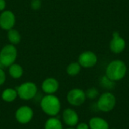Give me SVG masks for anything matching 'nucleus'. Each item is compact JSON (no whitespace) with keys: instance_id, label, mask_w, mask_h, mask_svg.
I'll list each match as a JSON object with an SVG mask.
<instances>
[{"instance_id":"obj_8","label":"nucleus","mask_w":129,"mask_h":129,"mask_svg":"<svg viewBox=\"0 0 129 129\" xmlns=\"http://www.w3.org/2000/svg\"><path fill=\"white\" fill-rule=\"evenodd\" d=\"M78 63L82 67L84 68L94 67L98 63V56L93 51H84L79 56Z\"/></svg>"},{"instance_id":"obj_22","label":"nucleus","mask_w":129,"mask_h":129,"mask_svg":"<svg viewBox=\"0 0 129 129\" xmlns=\"http://www.w3.org/2000/svg\"><path fill=\"white\" fill-rule=\"evenodd\" d=\"M5 79H6L5 73V71L2 70V68L0 67V86L2 85L5 83Z\"/></svg>"},{"instance_id":"obj_20","label":"nucleus","mask_w":129,"mask_h":129,"mask_svg":"<svg viewBox=\"0 0 129 129\" xmlns=\"http://www.w3.org/2000/svg\"><path fill=\"white\" fill-rule=\"evenodd\" d=\"M85 92L86 98H88V99H91V100L96 99L99 96V91H98V88H96L94 87H91V88H88Z\"/></svg>"},{"instance_id":"obj_23","label":"nucleus","mask_w":129,"mask_h":129,"mask_svg":"<svg viewBox=\"0 0 129 129\" xmlns=\"http://www.w3.org/2000/svg\"><path fill=\"white\" fill-rule=\"evenodd\" d=\"M76 129H90L89 128V125L88 123L86 122H79L76 125Z\"/></svg>"},{"instance_id":"obj_7","label":"nucleus","mask_w":129,"mask_h":129,"mask_svg":"<svg viewBox=\"0 0 129 129\" xmlns=\"http://www.w3.org/2000/svg\"><path fill=\"white\" fill-rule=\"evenodd\" d=\"M33 109L26 105L20 107L15 112V119L17 122L20 124L26 125L30 122L33 118Z\"/></svg>"},{"instance_id":"obj_12","label":"nucleus","mask_w":129,"mask_h":129,"mask_svg":"<svg viewBox=\"0 0 129 129\" xmlns=\"http://www.w3.org/2000/svg\"><path fill=\"white\" fill-rule=\"evenodd\" d=\"M59 82L52 77L45 79L42 83V90L46 94H54L59 89Z\"/></svg>"},{"instance_id":"obj_27","label":"nucleus","mask_w":129,"mask_h":129,"mask_svg":"<svg viewBox=\"0 0 129 129\" xmlns=\"http://www.w3.org/2000/svg\"><path fill=\"white\" fill-rule=\"evenodd\" d=\"M109 129H116V128H109Z\"/></svg>"},{"instance_id":"obj_9","label":"nucleus","mask_w":129,"mask_h":129,"mask_svg":"<svg viewBox=\"0 0 129 129\" xmlns=\"http://www.w3.org/2000/svg\"><path fill=\"white\" fill-rule=\"evenodd\" d=\"M16 22L14 14L9 10H4L0 14V27L4 30L13 29Z\"/></svg>"},{"instance_id":"obj_26","label":"nucleus","mask_w":129,"mask_h":129,"mask_svg":"<svg viewBox=\"0 0 129 129\" xmlns=\"http://www.w3.org/2000/svg\"><path fill=\"white\" fill-rule=\"evenodd\" d=\"M67 129H75V128H71V127H70V128H67Z\"/></svg>"},{"instance_id":"obj_14","label":"nucleus","mask_w":129,"mask_h":129,"mask_svg":"<svg viewBox=\"0 0 129 129\" xmlns=\"http://www.w3.org/2000/svg\"><path fill=\"white\" fill-rule=\"evenodd\" d=\"M17 97L18 95H17V90L11 88L5 89L2 93V99L7 103H11L14 101Z\"/></svg>"},{"instance_id":"obj_11","label":"nucleus","mask_w":129,"mask_h":129,"mask_svg":"<svg viewBox=\"0 0 129 129\" xmlns=\"http://www.w3.org/2000/svg\"><path fill=\"white\" fill-rule=\"evenodd\" d=\"M62 117H63V122L71 128L76 126V125L79 123V115L76 112V110H74L72 108L65 109L63 112Z\"/></svg>"},{"instance_id":"obj_2","label":"nucleus","mask_w":129,"mask_h":129,"mask_svg":"<svg viewBox=\"0 0 129 129\" xmlns=\"http://www.w3.org/2000/svg\"><path fill=\"white\" fill-rule=\"evenodd\" d=\"M127 73V66L121 60L111 61L106 68V76L114 82H118L125 78Z\"/></svg>"},{"instance_id":"obj_21","label":"nucleus","mask_w":129,"mask_h":129,"mask_svg":"<svg viewBox=\"0 0 129 129\" xmlns=\"http://www.w3.org/2000/svg\"><path fill=\"white\" fill-rule=\"evenodd\" d=\"M30 5L33 10H38L42 6V2L41 0H32Z\"/></svg>"},{"instance_id":"obj_15","label":"nucleus","mask_w":129,"mask_h":129,"mask_svg":"<svg viewBox=\"0 0 129 129\" xmlns=\"http://www.w3.org/2000/svg\"><path fill=\"white\" fill-rule=\"evenodd\" d=\"M8 73L13 79H20L23 74V67L17 63H13L8 67Z\"/></svg>"},{"instance_id":"obj_24","label":"nucleus","mask_w":129,"mask_h":129,"mask_svg":"<svg viewBox=\"0 0 129 129\" xmlns=\"http://www.w3.org/2000/svg\"><path fill=\"white\" fill-rule=\"evenodd\" d=\"M6 2L5 0H0V11H3L5 8Z\"/></svg>"},{"instance_id":"obj_25","label":"nucleus","mask_w":129,"mask_h":129,"mask_svg":"<svg viewBox=\"0 0 129 129\" xmlns=\"http://www.w3.org/2000/svg\"><path fill=\"white\" fill-rule=\"evenodd\" d=\"M0 67H1V68L3 67V66H2V63H1V61H0Z\"/></svg>"},{"instance_id":"obj_19","label":"nucleus","mask_w":129,"mask_h":129,"mask_svg":"<svg viewBox=\"0 0 129 129\" xmlns=\"http://www.w3.org/2000/svg\"><path fill=\"white\" fill-rule=\"evenodd\" d=\"M81 68L82 67L78 62L70 63L67 67V73L70 76H76L80 73Z\"/></svg>"},{"instance_id":"obj_18","label":"nucleus","mask_w":129,"mask_h":129,"mask_svg":"<svg viewBox=\"0 0 129 129\" xmlns=\"http://www.w3.org/2000/svg\"><path fill=\"white\" fill-rule=\"evenodd\" d=\"M8 39L11 44L15 45L20 43L21 36L17 30L14 29H11L10 30L8 31Z\"/></svg>"},{"instance_id":"obj_13","label":"nucleus","mask_w":129,"mask_h":129,"mask_svg":"<svg viewBox=\"0 0 129 129\" xmlns=\"http://www.w3.org/2000/svg\"><path fill=\"white\" fill-rule=\"evenodd\" d=\"M90 129H109V123L104 119L98 116L92 117L88 122Z\"/></svg>"},{"instance_id":"obj_6","label":"nucleus","mask_w":129,"mask_h":129,"mask_svg":"<svg viewBox=\"0 0 129 129\" xmlns=\"http://www.w3.org/2000/svg\"><path fill=\"white\" fill-rule=\"evenodd\" d=\"M67 102L74 107H79L82 105L85 100V92L80 88H73L67 94Z\"/></svg>"},{"instance_id":"obj_4","label":"nucleus","mask_w":129,"mask_h":129,"mask_svg":"<svg viewBox=\"0 0 129 129\" xmlns=\"http://www.w3.org/2000/svg\"><path fill=\"white\" fill-rule=\"evenodd\" d=\"M17 57L16 47L12 44L5 45L0 51V61L3 67H8L14 63Z\"/></svg>"},{"instance_id":"obj_10","label":"nucleus","mask_w":129,"mask_h":129,"mask_svg":"<svg viewBox=\"0 0 129 129\" xmlns=\"http://www.w3.org/2000/svg\"><path fill=\"white\" fill-rule=\"evenodd\" d=\"M126 46V42L124 38H122L117 31L113 33V39L110 42V49L114 54L122 53Z\"/></svg>"},{"instance_id":"obj_3","label":"nucleus","mask_w":129,"mask_h":129,"mask_svg":"<svg viewBox=\"0 0 129 129\" xmlns=\"http://www.w3.org/2000/svg\"><path fill=\"white\" fill-rule=\"evenodd\" d=\"M116 104V98L113 94L107 91L101 94L96 103V107L98 110L104 113H109L112 111Z\"/></svg>"},{"instance_id":"obj_17","label":"nucleus","mask_w":129,"mask_h":129,"mask_svg":"<svg viewBox=\"0 0 129 129\" xmlns=\"http://www.w3.org/2000/svg\"><path fill=\"white\" fill-rule=\"evenodd\" d=\"M99 83H100V85L103 88L107 89V90H113V89H114V88L116 86V82L111 80L106 75H104L100 78Z\"/></svg>"},{"instance_id":"obj_16","label":"nucleus","mask_w":129,"mask_h":129,"mask_svg":"<svg viewBox=\"0 0 129 129\" xmlns=\"http://www.w3.org/2000/svg\"><path fill=\"white\" fill-rule=\"evenodd\" d=\"M44 129H63L61 121L53 116L48 119L45 123Z\"/></svg>"},{"instance_id":"obj_5","label":"nucleus","mask_w":129,"mask_h":129,"mask_svg":"<svg viewBox=\"0 0 129 129\" xmlns=\"http://www.w3.org/2000/svg\"><path fill=\"white\" fill-rule=\"evenodd\" d=\"M16 90L18 97L23 101H29L33 99L38 91L36 85L33 82H23L17 87Z\"/></svg>"},{"instance_id":"obj_1","label":"nucleus","mask_w":129,"mask_h":129,"mask_svg":"<svg viewBox=\"0 0 129 129\" xmlns=\"http://www.w3.org/2000/svg\"><path fill=\"white\" fill-rule=\"evenodd\" d=\"M40 107L46 115L53 117L60 113L61 103L60 99L54 94H46L40 101Z\"/></svg>"}]
</instances>
